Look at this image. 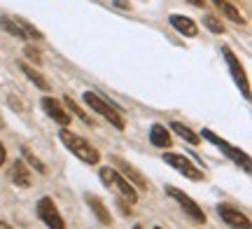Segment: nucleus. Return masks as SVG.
Listing matches in <instances>:
<instances>
[{"mask_svg": "<svg viewBox=\"0 0 252 229\" xmlns=\"http://www.w3.org/2000/svg\"><path fill=\"white\" fill-rule=\"evenodd\" d=\"M59 138H61V143L68 147L80 162H84V164H89V166H94V164H98L100 162L98 150L91 145L87 138L77 136V133H72V131H68V129H63L61 133H59Z\"/></svg>", "mask_w": 252, "mask_h": 229, "instance_id": "obj_1", "label": "nucleus"}, {"mask_svg": "<svg viewBox=\"0 0 252 229\" xmlns=\"http://www.w3.org/2000/svg\"><path fill=\"white\" fill-rule=\"evenodd\" d=\"M98 178L103 180V185H105V187L115 190V192H117L124 201H128V206H133V203L138 201V194H135L133 185L128 183L124 175L117 171V168H110V166H105V168H100V171H98Z\"/></svg>", "mask_w": 252, "mask_h": 229, "instance_id": "obj_2", "label": "nucleus"}, {"mask_svg": "<svg viewBox=\"0 0 252 229\" xmlns=\"http://www.w3.org/2000/svg\"><path fill=\"white\" fill-rule=\"evenodd\" d=\"M84 103L89 105L91 110H96L100 115V117H105L112 124V127L117 129V131H124V119H122V108L119 105H115V103H108V101H103L98 94H94V92H84Z\"/></svg>", "mask_w": 252, "mask_h": 229, "instance_id": "obj_3", "label": "nucleus"}, {"mask_svg": "<svg viewBox=\"0 0 252 229\" xmlns=\"http://www.w3.org/2000/svg\"><path fill=\"white\" fill-rule=\"evenodd\" d=\"M0 28L7 31L9 35L19 37V40H40V37H42V33H40L33 24H28L26 19H21V17L2 14V17H0Z\"/></svg>", "mask_w": 252, "mask_h": 229, "instance_id": "obj_4", "label": "nucleus"}, {"mask_svg": "<svg viewBox=\"0 0 252 229\" xmlns=\"http://www.w3.org/2000/svg\"><path fill=\"white\" fill-rule=\"evenodd\" d=\"M166 194H168L171 199H175V203H178V206H180L182 211L187 213L194 222H198V225H206V213H203V208H201V206H198V203L194 201L189 194H185L182 190L173 187V185H168V187H166Z\"/></svg>", "mask_w": 252, "mask_h": 229, "instance_id": "obj_5", "label": "nucleus"}, {"mask_svg": "<svg viewBox=\"0 0 252 229\" xmlns=\"http://www.w3.org/2000/svg\"><path fill=\"white\" fill-rule=\"evenodd\" d=\"M201 136L206 138V140H210V143H213L215 147H220V150H222L226 157H231V159H234L238 166H243L245 173H250V157L245 155V152H241V150H238V147H234L231 143H226L224 138H220L217 133H213L210 129H203V133H201Z\"/></svg>", "mask_w": 252, "mask_h": 229, "instance_id": "obj_6", "label": "nucleus"}, {"mask_svg": "<svg viewBox=\"0 0 252 229\" xmlns=\"http://www.w3.org/2000/svg\"><path fill=\"white\" fill-rule=\"evenodd\" d=\"M222 56H224L226 65H229V73L234 77L236 87L241 89V94H243L245 98H250V82H248V75H245V70H243V64L238 61V56H236L229 47H222Z\"/></svg>", "mask_w": 252, "mask_h": 229, "instance_id": "obj_7", "label": "nucleus"}, {"mask_svg": "<svg viewBox=\"0 0 252 229\" xmlns=\"http://www.w3.org/2000/svg\"><path fill=\"white\" fill-rule=\"evenodd\" d=\"M35 211H37V218L45 222L47 227H52V229L65 227V220L61 218V213H59V208L54 206V199H52V196H42V199L37 201Z\"/></svg>", "mask_w": 252, "mask_h": 229, "instance_id": "obj_8", "label": "nucleus"}, {"mask_svg": "<svg viewBox=\"0 0 252 229\" xmlns=\"http://www.w3.org/2000/svg\"><path fill=\"white\" fill-rule=\"evenodd\" d=\"M163 162L171 166V168H175V171H180L185 178H189V180H203V171H198L196 166L189 162L185 155H178V152H163Z\"/></svg>", "mask_w": 252, "mask_h": 229, "instance_id": "obj_9", "label": "nucleus"}, {"mask_svg": "<svg viewBox=\"0 0 252 229\" xmlns=\"http://www.w3.org/2000/svg\"><path fill=\"white\" fill-rule=\"evenodd\" d=\"M217 213H220V218L229 225V227H243V229H250V218L245 215V213L236 211L234 206H226V203H220L217 206Z\"/></svg>", "mask_w": 252, "mask_h": 229, "instance_id": "obj_10", "label": "nucleus"}, {"mask_svg": "<svg viewBox=\"0 0 252 229\" xmlns=\"http://www.w3.org/2000/svg\"><path fill=\"white\" fill-rule=\"evenodd\" d=\"M115 162V166H117V171L122 175H124L126 180H131V185H135V187H140V190H147L150 187V183L145 180V175L138 171V168H133V166L128 164V162H124V159H119V157H115L112 159Z\"/></svg>", "mask_w": 252, "mask_h": 229, "instance_id": "obj_11", "label": "nucleus"}, {"mask_svg": "<svg viewBox=\"0 0 252 229\" xmlns=\"http://www.w3.org/2000/svg\"><path fill=\"white\" fill-rule=\"evenodd\" d=\"M40 105H42V110L54 119V122H59L61 127H68V124H70V115L63 110V105L56 101L54 96H45V98L40 101Z\"/></svg>", "mask_w": 252, "mask_h": 229, "instance_id": "obj_12", "label": "nucleus"}, {"mask_svg": "<svg viewBox=\"0 0 252 229\" xmlns=\"http://www.w3.org/2000/svg\"><path fill=\"white\" fill-rule=\"evenodd\" d=\"M9 180L17 185V187H31V171H28V166H26V162L24 159H17L14 164L9 166Z\"/></svg>", "mask_w": 252, "mask_h": 229, "instance_id": "obj_13", "label": "nucleus"}, {"mask_svg": "<svg viewBox=\"0 0 252 229\" xmlns=\"http://www.w3.org/2000/svg\"><path fill=\"white\" fill-rule=\"evenodd\" d=\"M87 203H89L91 211L96 213V218H98L100 225H105V227L112 225V215H110V211L105 208V203H103L100 196H96V194H87Z\"/></svg>", "mask_w": 252, "mask_h": 229, "instance_id": "obj_14", "label": "nucleus"}, {"mask_svg": "<svg viewBox=\"0 0 252 229\" xmlns=\"http://www.w3.org/2000/svg\"><path fill=\"white\" fill-rule=\"evenodd\" d=\"M171 26L178 31V33H182V35H187V37H196L198 35V28L196 24L191 21L189 17H182V14H171Z\"/></svg>", "mask_w": 252, "mask_h": 229, "instance_id": "obj_15", "label": "nucleus"}, {"mask_svg": "<svg viewBox=\"0 0 252 229\" xmlns=\"http://www.w3.org/2000/svg\"><path fill=\"white\" fill-rule=\"evenodd\" d=\"M150 143L154 147H161V150L171 147V133H168V129L163 127V124H152V129H150Z\"/></svg>", "mask_w": 252, "mask_h": 229, "instance_id": "obj_16", "label": "nucleus"}, {"mask_svg": "<svg viewBox=\"0 0 252 229\" xmlns=\"http://www.w3.org/2000/svg\"><path fill=\"white\" fill-rule=\"evenodd\" d=\"M17 68H21V73L26 75V77H28V80H31L33 84H35L37 89H42V92H49V82H47V77H42V75L37 73V70H35V68H33L31 64H26V61H19Z\"/></svg>", "mask_w": 252, "mask_h": 229, "instance_id": "obj_17", "label": "nucleus"}, {"mask_svg": "<svg viewBox=\"0 0 252 229\" xmlns=\"http://www.w3.org/2000/svg\"><path fill=\"white\" fill-rule=\"evenodd\" d=\"M213 2H215L217 7L222 9V14H224L226 19H231L234 24H241V26L245 24V17L241 14V12H238V9L234 7V5H231V2H226V0H213Z\"/></svg>", "mask_w": 252, "mask_h": 229, "instance_id": "obj_18", "label": "nucleus"}, {"mask_svg": "<svg viewBox=\"0 0 252 229\" xmlns=\"http://www.w3.org/2000/svg\"><path fill=\"white\" fill-rule=\"evenodd\" d=\"M171 129H173V131H175V133H178L180 138H185L189 145H198V136H196V133H194V131H191L189 127H185L182 122H171Z\"/></svg>", "mask_w": 252, "mask_h": 229, "instance_id": "obj_19", "label": "nucleus"}, {"mask_svg": "<svg viewBox=\"0 0 252 229\" xmlns=\"http://www.w3.org/2000/svg\"><path fill=\"white\" fill-rule=\"evenodd\" d=\"M63 103H65V105H68V108H70V110L75 112V115H77V117H80L82 122L87 124V127H91V124H94V119H91L89 115H87V112L82 110V108H80V105H77V103L72 101V96H68V94H65V96H63Z\"/></svg>", "mask_w": 252, "mask_h": 229, "instance_id": "obj_20", "label": "nucleus"}, {"mask_svg": "<svg viewBox=\"0 0 252 229\" xmlns=\"http://www.w3.org/2000/svg\"><path fill=\"white\" fill-rule=\"evenodd\" d=\"M21 155H24V159H26L28 164L33 166V168H35L37 173H42V175L47 173V166L42 164V162H40V159H37V157L33 155V152H31V150H28V147H24V150H21Z\"/></svg>", "mask_w": 252, "mask_h": 229, "instance_id": "obj_21", "label": "nucleus"}, {"mask_svg": "<svg viewBox=\"0 0 252 229\" xmlns=\"http://www.w3.org/2000/svg\"><path fill=\"white\" fill-rule=\"evenodd\" d=\"M203 26H206L210 33H215V35L224 33V26H222V21H220L217 17H213V14H206V17H203Z\"/></svg>", "mask_w": 252, "mask_h": 229, "instance_id": "obj_22", "label": "nucleus"}, {"mask_svg": "<svg viewBox=\"0 0 252 229\" xmlns=\"http://www.w3.org/2000/svg\"><path fill=\"white\" fill-rule=\"evenodd\" d=\"M24 52H26V56H28V59H31V61H33V64H35V65H40V64H42V56H40V52H37L35 47L26 45V47H24Z\"/></svg>", "mask_w": 252, "mask_h": 229, "instance_id": "obj_23", "label": "nucleus"}, {"mask_svg": "<svg viewBox=\"0 0 252 229\" xmlns=\"http://www.w3.org/2000/svg\"><path fill=\"white\" fill-rule=\"evenodd\" d=\"M5 159H7V150H5V145L0 143V166L5 164Z\"/></svg>", "mask_w": 252, "mask_h": 229, "instance_id": "obj_24", "label": "nucleus"}, {"mask_svg": "<svg viewBox=\"0 0 252 229\" xmlns=\"http://www.w3.org/2000/svg\"><path fill=\"white\" fill-rule=\"evenodd\" d=\"M117 7H128V0H115Z\"/></svg>", "mask_w": 252, "mask_h": 229, "instance_id": "obj_25", "label": "nucleus"}, {"mask_svg": "<svg viewBox=\"0 0 252 229\" xmlns=\"http://www.w3.org/2000/svg\"><path fill=\"white\" fill-rule=\"evenodd\" d=\"M191 5H196V7H203V0H189Z\"/></svg>", "mask_w": 252, "mask_h": 229, "instance_id": "obj_26", "label": "nucleus"}, {"mask_svg": "<svg viewBox=\"0 0 252 229\" xmlns=\"http://www.w3.org/2000/svg\"><path fill=\"white\" fill-rule=\"evenodd\" d=\"M0 229H9V225L5 220H0Z\"/></svg>", "mask_w": 252, "mask_h": 229, "instance_id": "obj_27", "label": "nucleus"}]
</instances>
